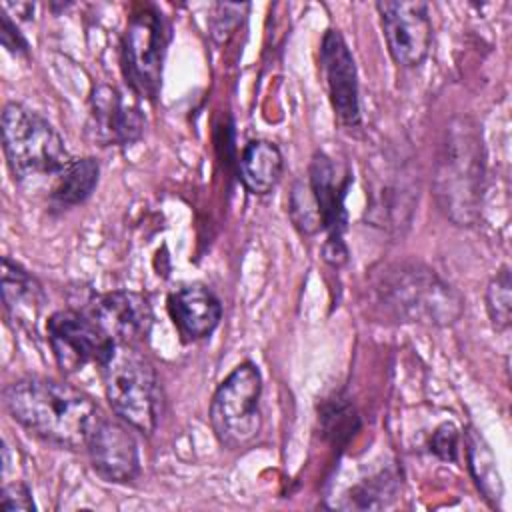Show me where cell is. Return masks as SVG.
Returning <instances> with one entry per match:
<instances>
[{
  "instance_id": "obj_1",
  "label": "cell",
  "mask_w": 512,
  "mask_h": 512,
  "mask_svg": "<svg viewBox=\"0 0 512 512\" xmlns=\"http://www.w3.org/2000/svg\"><path fill=\"white\" fill-rule=\"evenodd\" d=\"M4 406L28 432L64 448H86L102 416L94 400L78 388L38 376L6 386Z\"/></svg>"
},
{
  "instance_id": "obj_2",
  "label": "cell",
  "mask_w": 512,
  "mask_h": 512,
  "mask_svg": "<svg viewBox=\"0 0 512 512\" xmlns=\"http://www.w3.org/2000/svg\"><path fill=\"white\" fill-rule=\"evenodd\" d=\"M374 294L384 314L398 322L450 326L464 310L460 292L418 262L386 266L374 280Z\"/></svg>"
},
{
  "instance_id": "obj_3",
  "label": "cell",
  "mask_w": 512,
  "mask_h": 512,
  "mask_svg": "<svg viewBox=\"0 0 512 512\" xmlns=\"http://www.w3.org/2000/svg\"><path fill=\"white\" fill-rule=\"evenodd\" d=\"M484 188V148L470 118H454L440 144L434 194L442 212L458 226H472L480 212Z\"/></svg>"
},
{
  "instance_id": "obj_4",
  "label": "cell",
  "mask_w": 512,
  "mask_h": 512,
  "mask_svg": "<svg viewBox=\"0 0 512 512\" xmlns=\"http://www.w3.org/2000/svg\"><path fill=\"white\" fill-rule=\"evenodd\" d=\"M2 144L8 166L18 180L56 174L70 160L56 128L38 112L16 102L4 106Z\"/></svg>"
},
{
  "instance_id": "obj_5",
  "label": "cell",
  "mask_w": 512,
  "mask_h": 512,
  "mask_svg": "<svg viewBox=\"0 0 512 512\" xmlns=\"http://www.w3.org/2000/svg\"><path fill=\"white\" fill-rule=\"evenodd\" d=\"M106 398L120 420L150 434L156 428L158 386L152 364L136 346L116 344L110 360L102 366Z\"/></svg>"
},
{
  "instance_id": "obj_6",
  "label": "cell",
  "mask_w": 512,
  "mask_h": 512,
  "mask_svg": "<svg viewBox=\"0 0 512 512\" xmlns=\"http://www.w3.org/2000/svg\"><path fill=\"white\" fill-rule=\"evenodd\" d=\"M260 396L262 376L252 362L238 364L220 382L210 402V424L224 446L242 448L258 436Z\"/></svg>"
},
{
  "instance_id": "obj_7",
  "label": "cell",
  "mask_w": 512,
  "mask_h": 512,
  "mask_svg": "<svg viewBox=\"0 0 512 512\" xmlns=\"http://www.w3.org/2000/svg\"><path fill=\"white\" fill-rule=\"evenodd\" d=\"M166 24L154 8H142L128 20L122 38V66L134 92L154 98L160 88L166 52Z\"/></svg>"
},
{
  "instance_id": "obj_8",
  "label": "cell",
  "mask_w": 512,
  "mask_h": 512,
  "mask_svg": "<svg viewBox=\"0 0 512 512\" xmlns=\"http://www.w3.org/2000/svg\"><path fill=\"white\" fill-rule=\"evenodd\" d=\"M48 342L64 372H78L88 364L104 366L116 342L88 316L76 310H60L48 318Z\"/></svg>"
},
{
  "instance_id": "obj_9",
  "label": "cell",
  "mask_w": 512,
  "mask_h": 512,
  "mask_svg": "<svg viewBox=\"0 0 512 512\" xmlns=\"http://www.w3.org/2000/svg\"><path fill=\"white\" fill-rule=\"evenodd\" d=\"M376 10L394 62L404 68L422 64L432 44V22L426 2L384 0L376 4Z\"/></svg>"
},
{
  "instance_id": "obj_10",
  "label": "cell",
  "mask_w": 512,
  "mask_h": 512,
  "mask_svg": "<svg viewBox=\"0 0 512 512\" xmlns=\"http://www.w3.org/2000/svg\"><path fill=\"white\" fill-rule=\"evenodd\" d=\"M308 182L314 192L322 230L328 232L324 242V260L332 266H342L348 260V248L344 244V230H346V210L344 198L350 184L348 174H340L334 162L326 154H316L310 162Z\"/></svg>"
},
{
  "instance_id": "obj_11",
  "label": "cell",
  "mask_w": 512,
  "mask_h": 512,
  "mask_svg": "<svg viewBox=\"0 0 512 512\" xmlns=\"http://www.w3.org/2000/svg\"><path fill=\"white\" fill-rule=\"evenodd\" d=\"M116 344L136 346L146 340L152 328L148 298L130 290H114L96 296L86 312Z\"/></svg>"
},
{
  "instance_id": "obj_12",
  "label": "cell",
  "mask_w": 512,
  "mask_h": 512,
  "mask_svg": "<svg viewBox=\"0 0 512 512\" xmlns=\"http://www.w3.org/2000/svg\"><path fill=\"white\" fill-rule=\"evenodd\" d=\"M320 62L326 76L332 108L344 126L360 124L358 76L354 58L338 30H328L320 46Z\"/></svg>"
},
{
  "instance_id": "obj_13",
  "label": "cell",
  "mask_w": 512,
  "mask_h": 512,
  "mask_svg": "<svg viewBox=\"0 0 512 512\" xmlns=\"http://www.w3.org/2000/svg\"><path fill=\"white\" fill-rule=\"evenodd\" d=\"M86 450L96 474L108 482H128L138 472L140 458L134 436L104 414L90 432Z\"/></svg>"
},
{
  "instance_id": "obj_14",
  "label": "cell",
  "mask_w": 512,
  "mask_h": 512,
  "mask_svg": "<svg viewBox=\"0 0 512 512\" xmlns=\"http://www.w3.org/2000/svg\"><path fill=\"white\" fill-rule=\"evenodd\" d=\"M92 122L98 140L104 144H130L142 134V114L136 106L128 104L122 94L106 84L92 92Z\"/></svg>"
},
{
  "instance_id": "obj_15",
  "label": "cell",
  "mask_w": 512,
  "mask_h": 512,
  "mask_svg": "<svg viewBox=\"0 0 512 512\" xmlns=\"http://www.w3.org/2000/svg\"><path fill=\"white\" fill-rule=\"evenodd\" d=\"M168 310L178 332L188 340L210 336L222 318L218 298L202 284H188L170 294Z\"/></svg>"
},
{
  "instance_id": "obj_16",
  "label": "cell",
  "mask_w": 512,
  "mask_h": 512,
  "mask_svg": "<svg viewBox=\"0 0 512 512\" xmlns=\"http://www.w3.org/2000/svg\"><path fill=\"white\" fill-rule=\"evenodd\" d=\"M2 298L8 316L22 324L34 326L44 294L34 276L10 258L2 260Z\"/></svg>"
},
{
  "instance_id": "obj_17",
  "label": "cell",
  "mask_w": 512,
  "mask_h": 512,
  "mask_svg": "<svg viewBox=\"0 0 512 512\" xmlns=\"http://www.w3.org/2000/svg\"><path fill=\"white\" fill-rule=\"evenodd\" d=\"M282 168V152L268 140L248 142L238 160L240 180L252 194H268L278 184Z\"/></svg>"
},
{
  "instance_id": "obj_18",
  "label": "cell",
  "mask_w": 512,
  "mask_h": 512,
  "mask_svg": "<svg viewBox=\"0 0 512 512\" xmlns=\"http://www.w3.org/2000/svg\"><path fill=\"white\" fill-rule=\"evenodd\" d=\"M98 162L94 158H70L56 174L50 198L56 206L68 208L84 202L98 184Z\"/></svg>"
},
{
  "instance_id": "obj_19",
  "label": "cell",
  "mask_w": 512,
  "mask_h": 512,
  "mask_svg": "<svg viewBox=\"0 0 512 512\" xmlns=\"http://www.w3.org/2000/svg\"><path fill=\"white\" fill-rule=\"evenodd\" d=\"M464 442H466V458H468L470 474H472L478 490L482 492V496L490 502V506L496 508L504 494L496 458H494L490 446L486 444V440L474 428L466 430Z\"/></svg>"
},
{
  "instance_id": "obj_20",
  "label": "cell",
  "mask_w": 512,
  "mask_h": 512,
  "mask_svg": "<svg viewBox=\"0 0 512 512\" xmlns=\"http://www.w3.org/2000/svg\"><path fill=\"white\" fill-rule=\"evenodd\" d=\"M288 212H290L294 226L302 234H316L318 230H322L320 210H318V204H316V198H314L308 178L298 180L294 184V188L290 192V200H288Z\"/></svg>"
},
{
  "instance_id": "obj_21",
  "label": "cell",
  "mask_w": 512,
  "mask_h": 512,
  "mask_svg": "<svg viewBox=\"0 0 512 512\" xmlns=\"http://www.w3.org/2000/svg\"><path fill=\"white\" fill-rule=\"evenodd\" d=\"M486 308L496 330H506L512 316V278L508 266L500 268L486 288Z\"/></svg>"
},
{
  "instance_id": "obj_22",
  "label": "cell",
  "mask_w": 512,
  "mask_h": 512,
  "mask_svg": "<svg viewBox=\"0 0 512 512\" xmlns=\"http://www.w3.org/2000/svg\"><path fill=\"white\" fill-rule=\"evenodd\" d=\"M430 450L442 458V460H456V452H458V430L454 424L446 422L442 426L436 428V432L430 438Z\"/></svg>"
},
{
  "instance_id": "obj_23",
  "label": "cell",
  "mask_w": 512,
  "mask_h": 512,
  "mask_svg": "<svg viewBox=\"0 0 512 512\" xmlns=\"http://www.w3.org/2000/svg\"><path fill=\"white\" fill-rule=\"evenodd\" d=\"M0 508L6 512H16V510H34V502L30 496V490L22 482H12L4 484L2 494H0Z\"/></svg>"
},
{
  "instance_id": "obj_24",
  "label": "cell",
  "mask_w": 512,
  "mask_h": 512,
  "mask_svg": "<svg viewBox=\"0 0 512 512\" xmlns=\"http://www.w3.org/2000/svg\"><path fill=\"white\" fill-rule=\"evenodd\" d=\"M0 40H2L4 48L10 50L12 54H26L28 44L22 38L16 24L10 20V14L6 12V8L0 10Z\"/></svg>"
}]
</instances>
